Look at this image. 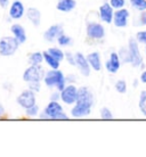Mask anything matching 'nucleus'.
I'll use <instances>...</instances> for the list:
<instances>
[{"mask_svg":"<svg viewBox=\"0 0 146 157\" xmlns=\"http://www.w3.org/2000/svg\"><path fill=\"white\" fill-rule=\"evenodd\" d=\"M94 105V96L87 86H81L78 89V94L75 99V105L71 110L73 117H85L90 114L91 107Z\"/></svg>","mask_w":146,"mask_h":157,"instance_id":"nucleus-1","label":"nucleus"},{"mask_svg":"<svg viewBox=\"0 0 146 157\" xmlns=\"http://www.w3.org/2000/svg\"><path fill=\"white\" fill-rule=\"evenodd\" d=\"M40 118H49V120H67V116L63 112V107L59 105L57 100H50L46 108H45L44 113L40 115Z\"/></svg>","mask_w":146,"mask_h":157,"instance_id":"nucleus-2","label":"nucleus"},{"mask_svg":"<svg viewBox=\"0 0 146 157\" xmlns=\"http://www.w3.org/2000/svg\"><path fill=\"white\" fill-rule=\"evenodd\" d=\"M44 81L47 86H49V88L56 86L57 90L59 91H62L65 88V82H66L63 72L59 71L58 68L47 72L44 76Z\"/></svg>","mask_w":146,"mask_h":157,"instance_id":"nucleus-3","label":"nucleus"},{"mask_svg":"<svg viewBox=\"0 0 146 157\" xmlns=\"http://www.w3.org/2000/svg\"><path fill=\"white\" fill-rule=\"evenodd\" d=\"M20 42L15 36H5L0 40V55L9 57L15 54L18 49Z\"/></svg>","mask_w":146,"mask_h":157,"instance_id":"nucleus-4","label":"nucleus"},{"mask_svg":"<svg viewBox=\"0 0 146 157\" xmlns=\"http://www.w3.org/2000/svg\"><path fill=\"white\" fill-rule=\"evenodd\" d=\"M46 72L40 65H31L28 67L23 74V80L25 82H40L44 80Z\"/></svg>","mask_w":146,"mask_h":157,"instance_id":"nucleus-5","label":"nucleus"},{"mask_svg":"<svg viewBox=\"0 0 146 157\" xmlns=\"http://www.w3.org/2000/svg\"><path fill=\"white\" fill-rule=\"evenodd\" d=\"M128 54H129V63L134 67L139 66L143 63L142 55L139 52L138 42H137L136 39L131 38L129 40V43H128Z\"/></svg>","mask_w":146,"mask_h":157,"instance_id":"nucleus-6","label":"nucleus"},{"mask_svg":"<svg viewBox=\"0 0 146 157\" xmlns=\"http://www.w3.org/2000/svg\"><path fill=\"white\" fill-rule=\"evenodd\" d=\"M17 104L21 107H23L24 109H26L29 107L33 106L36 104V92H33L32 90L28 89V90H24L22 94L17 97L16 99Z\"/></svg>","mask_w":146,"mask_h":157,"instance_id":"nucleus-7","label":"nucleus"},{"mask_svg":"<svg viewBox=\"0 0 146 157\" xmlns=\"http://www.w3.org/2000/svg\"><path fill=\"white\" fill-rule=\"evenodd\" d=\"M77 94H78V88L77 86H73V84L65 86V88L61 91V99L67 105H72L75 102Z\"/></svg>","mask_w":146,"mask_h":157,"instance_id":"nucleus-8","label":"nucleus"},{"mask_svg":"<svg viewBox=\"0 0 146 157\" xmlns=\"http://www.w3.org/2000/svg\"><path fill=\"white\" fill-rule=\"evenodd\" d=\"M74 57H75V66L79 68L80 73L83 76H89L90 75V66L88 64L87 58L81 52L74 54Z\"/></svg>","mask_w":146,"mask_h":157,"instance_id":"nucleus-9","label":"nucleus"},{"mask_svg":"<svg viewBox=\"0 0 146 157\" xmlns=\"http://www.w3.org/2000/svg\"><path fill=\"white\" fill-rule=\"evenodd\" d=\"M128 18H129V12L127 9L120 8L113 14V21L114 25L116 28H124L128 24Z\"/></svg>","mask_w":146,"mask_h":157,"instance_id":"nucleus-10","label":"nucleus"},{"mask_svg":"<svg viewBox=\"0 0 146 157\" xmlns=\"http://www.w3.org/2000/svg\"><path fill=\"white\" fill-rule=\"evenodd\" d=\"M87 34L91 39H102L105 36V30L102 24L89 23L87 26Z\"/></svg>","mask_w":146,"mask_h":157,"instance_id":"nucleus-11","label":"nucleus"},{"mask_svg":"<svg viewBox=\"0 0 146 157\" xmlns=\"http://www.w3.org/2000/svg\"><path fill=\"white\" fill-rule=\"evenodd\" d=\"M24 14H25V8L23 2H21L20 0H14V2L10 5L9 8V16L13 20H18Z\"/></svg>","mask_w":146,"mask_h":157,"instance_id":"nucleus-12","label":"nucleus"},{"mask_svg":"<svg viewBox=\"0 0 146 157\" xmlns=\"http://www.w3.org/2000/svg\"><path fill=\"white\" fill-rule=\"evenodd\" d=\"M113 8L111 7L110 4H104L99 7V17L103 22L110 24L113 21Z\"/></svg>","mask_w":146,"mask_h":157,"instance_id":"nucleus-13","label":"nucleus"},{"mask_svg":"<svg viewBox=\"0 0 146 157\" xmlns=\"http://www.w3.org/2000/svg\"><path fill=\"white\" fill-rule=\"evenodd\" d=\"M63 33V29H62V25H53L48 29L47 31L44 33V38L46 41L48 42H53L55 39H57L61 34Z\"/></svg>","mask_w":146,"mask_h":157,"instance_id":"nucleus-14","label":"nucleus"},{"mask_svg":"<svg viewBox=\"0 0 146 157\" xmlns=\"http://www.w3.org/2000/svg\"><path fill=\"white\" fill-rule=\"evenodd\" d=\"M120 68V57L116 52H111L110 58L106 62V70L110 73L114 74Z\"/></svg>","mask_w":146,"mask_h":157,"instance_id":"nucleus-15","label":"nucleus"},{"mask_svg":"<svg viewBox=\"0 0 146 157\" xmlns=\"http://www.w3.org/2000/svg\"><path fill=\"white\" fill-rule=\"evenodd\" d=\"M87 60L88 64L91 68H94L95 71H101L102 70V60H101V55L97 51H94V52H90L89 55L87 56Z\"/></svg>","mask_w":146,"mask_h":157,"instance_id":"nucleus-16","label":"nucleus"},{"mask_svg":"<svg viewBox=\"0 0 146 157\" xmlns=\"http://www.w3.org/2000/svg\"><path fill=\"white\" fill-rule=\"evenodd\" d=\"M26 17L29 18V21L31 22L34 26H39L40 22H41V13L39 12V9H37L34 7H30L26 10Z\"/></svg>","mask_w":146,"mask_h":157,"instance_id":"nucleus-17","label":"nucleus"},{"mask_svg":"<svg viewBox=\"0 0 146 157\" xmlns=\"http://www.w3.org/2000/svg\"><path fill=\"white\" fill-rule=\"evenodd\" d=\"M10 31H12L13 36L18 40L20 43H24L26 41V33H25V30H24V28L22 25H20V24H14V25H12V28H10Z\"/></svg>","mask_w":146,"mask_h":157,"instance_id":"nucleus-18","label":"nucleus"},{"mask_svg":"<svg viewBox=\"0 0 146 157\" xmlns=\"http://www.w3.org/2000/svg\"><path fill=\"white\" fill-rule=\"evenodd\" d=\"M77 6V2L75 0H58L57 1V5H56V8L58 9L59 12L63 13H69L73 10Z\"/></svg>","mask_w":146,"mask_h":157,"instance_id":"nucleus-19","label":"nucleus"},{"mask_svg":"<svg viewBox=\"0 0 146 157\" xmlns=\"http://www.w3.org/2000/svg\"><path fill=\"white\" fill-rule=\"evenodd\" d=\"M42 55H44V60L47 63L48 66H50L53 70H57V68H58L59 60H57L55 57H53L50 54H48V51H44Z\"/></svg>","mask_w":146,"mask_h":157,"instance_id":"nucleus-20","label":"nucleus"},{"mask_svg":"<svg viewBox=\"0 0 146 157\" xmlns=\"http://www.w3.org/2000/svg\"><path fill=\"white\" fill-rule=\"evenodd\" d=\"M42 60H44V55L42 52H38V51L31 54L29 57V63L31 65H40L42 63Z\"/></svg>","mask_w":146,"mask_h":157,"instance_id":"nucleus-21","label":"nucleus"},{"mask_svg":"<svg viewBox=\"0 0 146 157\" xmlns=\"http://www.w3.org/2000/svg\"><path fill=\"white\" fill-rule=\"evenodd\" d=\"M47 51H48V54H50L53 57H55L59 62H62V60L65 58V54H64L63 50H61L59 48H50V49H48Z\"/></svg>","mask_w":146,"mask_h":157,"instance_id":"nucleus-22","label":"nucleus"},{"mask_svg":"<svg viewBox=\"0 0 146 157\" xmlns=\"http://www.w3.org/2000/svg\"><path fill=\"white\" fill-rule=\"evenodd\" d=\"M139 109L142 112V114L146 116V90L142 91V94L139 96Z\"/></svg>","mask_w":146,"mask_h":157,"instance_id":"nucleus-23","label":"nucleus"},{"mask_svg":"<svg viewBox=\"0 0 146 157\" xmlns=\"http://www.w3.org/2000/svg\"><path fill=\"white\" fill-rule=\"evenodd\" d=\"M131 6L139 12L146 10V0H130Z\"/></svg>","mask_w":146,"mask_h":157,"instance_id":"nucleus-24","label":"nucleus"},{"mask_svg":"<svg viewBox=\"0 0 146 157\" xmlns=\"http://www.w3.org/2000/svg\"><path fill=\"white\" fill-rule=\"evenodd\" d=\"M115 90L118 91L119 94H124L127 91V83L123 80H119L115 83Z\"/></svg>","mask_w":146,"mask_h":157,"instance_id":"nucleus-25","label":"nucleus"},{"mask_svg":"<svg viewBox=\"0 0 146 157\" xmlns=\"http://www.w3.org/2000/svg\"><path fill=\"white\" fill-rule=\"evenodd\" d=\"M25 114L28 115V116H30V117H34V116H37V115L39 114V107H38V105H37V104H34L33 106L26 108Z\"/></svg>","mask_w":146,"mask_h":157,"instance_id":"nucleus-26","label":"nucleus"},{"mask_svg":"<svg viewBox=\"0 0 146 157\" xmlns=\"http://www.w3.org/2000/svg\"><path fill=\"white\" fill-rule=\"evenodd\" d=\"M101 117L103 120H112L113 118V114H112V112H111L107 107H103L102 109H101Z\"/></svg>","mask_w":146,"mask_h":157,"instance_id":"nucleus-27","label":"nucleus"},{"mask_svg":"<svg viewBox=\"0 0 146 157\" xmlns=\"http://www.w3.org/2000/svg\"><path fill=\"white\" fill-rule=\"evenodd\" d=\"M57 42H58L61 46H67V44H70V43H71V38L65 36L64 33H62V34L57 38Z\"/></svg>","mask_w":146,"mask_h":157,"instance_id":"nucleus-28","label":"nucleus"},{"mask_svg":"<svg viewBox=\"0 0 146 157\" xmlns=\"http://www.w3.org/2000/svg\"><path fill=\"white\" fill-rule=\"evenodd\" d=\"M110 5L113 9H120L124 7L126 1L124 0H110Z\"/></svg>","mask_w":146,"mask_h":157,"instance_id":"nucleus-29","label":"nucleus"},{"mask_svg":"<svg viewBox=\"0 0 146 157\" xmlns=\"http://www.w3.org/2000/svg\"><path fill=\"white\" fill-rule=\"evenodd\" d=\"M120 57V60H122L123 63H129V54H128V48L127 49H121L120 54H118Z\"/></svg>","mask_w":146,"mask_h":157,"instance_id":"nucleus-30","label":"nucleus"},{"mask_svg":"<svg viewBox=\"0 0 146 157\" xmlns=\"http://www.w3.org/2000/svg\"><path fill=\"white\" fill-rule=\"evenodd\" d=\"M136 40L137 42L140 43H145L146 44V31H140L136 34Z\"/></svg>","mask_w":146,"mask_h":157,"instance_id":"nucleus-31","label":"nucleus"},{"mask_svg":"<svg viewBox=\"0 0 146 157\" xmlns=\"http://www.w3.org/2000/svg\"><path fill=\"white\" fill-rule=\"evenodd\" d=\"M29 89L33 92H38L40 90V82H29Z\"/></svg>","mask_w":146,"mask_h":157,"instance_id":"nucleus-32","label":"nucleus"},{"mask_svg":"<svg viewBox=\"0 0 146 157\" xmlns=\"http://www.w3.org/2000/svg\"><path fill=\"white\" fill-rule=\"evenodd\" d=\"M65 57H66L67 62L71 64V65H73V66H75V57H74V54H72V52H66L65 54Z\"/></svg>","mask_w":146,"mask_h":157,"instance_id":"nucleus-33","label":"nucleus"},{"mask_svg":"<svg viewBox=\"0 0 146 157\" xmlns=\"http://www.w3.org/2000/svg\"><path fill=\"white\" fill-rule=\"evenodd\" d=\"M139 21H140V24L146 25V12L145 10L142 13V15H140V17H139Z\"/></svg>","mask_w":146,"mask_h":157,"instance_id":"nucleus-34","label":"nucleus"},{"mask_svg":"<svg viewBox=\"0 0 146 157\" xmlns=\"http://www.w3.org/2000/svg\"><path fill=\"white\" fill-rule=\"evenodd\" d=\"M59 97H61V94H59L58 92H54V94H51L50 100H58Z\"/></svg>","mask_w":146,"mask_h":157,"instance_id":"nucleus-35","label":"nucleus"},{"mask_svg":"<svg viewBox=\"0 0 146 157\" xmlns=\"http://www.w3.org/2000/svg\"><path fill=\"white\" fill-rule=\"evenodd\" d=\"M8 2H9V0H0V6L1 7H7L8 6Z\"/></svg>","mask_w":146,"mask_h":157,"instance_id":"nucleus-36","label":"nucleus"},{"mask_svg":"<svg viewBox=\"0 0 146 157\" xmlns=\"http://www.w3.org/2000/svg\"><path fill=\"white\" fill-rule=\"evenodd\" d=\"M140 81H142L143 83H146V71L143 72L142 75H140Z\"/></svg>","mask_w":146,"mask_h":157,"instance_id":"nucleus-37","label":"nucleus"},{"mask_svg":"<svg viewBox=\"0 0 146 157\" xmlns=\"http://www.w3.org/2000/svg\"><path fill=\"white\" fill-rule=\"evenodd\" d=\"M4 114H5V108L2 107V105L0 104V117H1V116H2Z\"/></svg>","mask_w":146,"mask_h":157,"instance_id":"nucleus-38","label":"nucleus"},{"mask_svg":"<svg viewBox=\"0 0 146 157\" xmlns=\"http://www.w3.org/2000/svg\"><path fill=\"white\" fill-rule=\"evenodd\" d=\"M145 52H146V47H145Z\"/></svg>","mask_w":146,"mask_h":157,"instance_id":"nucleus-39","label":"nucleus"}]
</instances>
